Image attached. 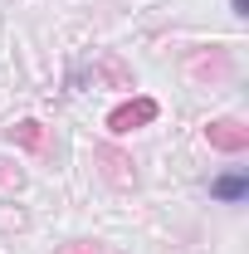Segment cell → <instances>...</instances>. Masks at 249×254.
Returning a JSON list of instances; mask_svg holds the SVG:
<instances>
[{"instance_id": "3957f363", "label": "cell", "mask_w": 249, "mask_h": 254, "mask_svg": "<svg viewBox=\"0 0 249 254\" xmlns=\"http://www.w3.org/2000/svg\"><path fill=\"white\" fill-rule=\"evenodd\" d=\"M210 142L235 152V147H245V132H240V123H215V127H210Z\"/></svg>"}, {"instance_id": "7a4b0ae2", "label": "cell", "mask_w": 249, "mask_h": 254, "mask_svg": "<svg viewBox=\"0 0 249 254\" xmlns=\"http://www.w3.org/2000/svg\"><path fill=\"white\" fill-rule=\"evenodd\" d=\"M156 108L152 103H137V108H123V113H113V132H132V123H147Z\"/></svg>"}, {"instance_id": "277c9868", "label": "cell", "mask_w": 249, "mask_h": 254, "mask_svg": "<svg viewBox=\"0 0 249 254\" xmlns=\"http://www.w3.org/2000/svg\"><path fill=\"white\" fill-rule=\"evenodd\" d=\"M230 10H235V15L245 20V15H249V0H230Z\"/></svg>"}, {"instance_id": "6da1fadb", "label": "cell", "mask_w": 249, "mask_h": 254, "mask_svg": "<svg viewBox=\"0 0 249 254\" xmlns=\"http://www.w3.org/2000/svg\"><path fill=\"white\" fill-rule=\"evenodd\" d=\"M210 195H215L220 205H240L249 195V171H225V176H215L210 181Z\"/></svg>"}]
</instances>
